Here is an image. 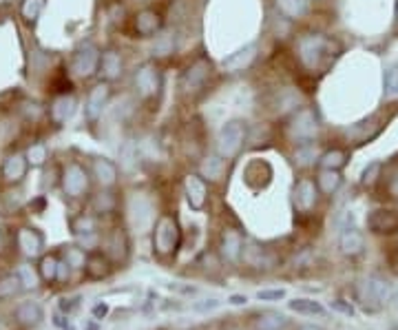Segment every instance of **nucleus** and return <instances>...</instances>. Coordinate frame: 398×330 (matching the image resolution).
Returning <instances> with one entry per match:
<instances>
[{
    "label": "nucleus",
    "mask_w": 398,
    "mask_h": 330,
    "mask_svg": "<svg viewBox=\"0 0 398 330\" xmlns=\"http://www.w3.org/2000/svg\"><path fill=\"white\" fill-rule=\"evenodd\" d=\"M60 184L64 195L69 198H82L89 191V173L84 167H80L78 162H69L67 167L62 169V177Z\"/></svg>",
    "instance_id": "39448f33"
},
{
    "label": "nucleus",
    "mask_w": 398,
    "mask_h": 330,
    "mask_svg": "<svg viewBox=\"0 0 398 330\" xmlns=\"http://www.w3.org/2000/svg\"><path fill=\"white\" fill-rule=\"evenodd\" d=\"M109 102V85H97L95 89H91L89 93V100H87V106H84V111H87V118L93 122L102 116L104 106Z\"/></svg>",
    "instance_id": "aec40b11"
},
{
    "label": "nucleus",
    "mask_w": 398,
    "mask_h": 330,
    "mask_svg": "<svg viewBox=\"0 0 398 330\" xmlns=\"http://www.w3.org/2000/svg\"><path fill=\"white\" fill-rule=\"evenodd\" d=\"M296 164L298 167H308V164H312L317 160V151L315 146H303V149H296V156H294Z\"/></svg>",
    "instance_id": "79ce46f5"
},
{
    "label": "nucleus",
    "mask_w": 398,
    "mask_h": 330,
    "mask_svg": "<svg viewBox=\"0 0 398 330\" xmlns=\"http://www.w3.org/2000/svg\"><path fill=\"white\" fill-rule=\"evenodd\" d=\"M160 25H162V20H160V16L155 11H142V13H137V18H135V32L139 34V36H153L155 32L160 29Z\"/></svg>",
    "instance_id": "cd10ccee"
},
{
    "label": "nucleus",
    "mask_w": 398,
    "mask_h": 330,
    "mask_svg": "<svg viewBox=\"0 0 398 330\" xmlns=\"http://www.w3.org/2000/svg\"><path fill=\"white\" fill-rule=\"evenodd\" d=\"M0 249H3V235H0Z\"/></svg>",
    "instance_id": "4d7b16f0"
},
{
    "label": "nucleus",
    "mask_w": 398,
    "mask_h": 330,
    "mask_svg": "<svg viewBox=\"0 0 398 330\" xmlns=\"http://www.w3.org/2000/svg\"><path fill=\"white\" fill-rule=\"evenodd\" d=\"M380 162H372V164H367L365 171L361 173V184L363 186H372L376 180H378V175H380Z\"/></svg>",
    "instance_id": "a19ab883"
},
{
    "label": "nucleus",
    "mask_w": 398,
    "mask_h": 330,
    "mask_svg": "<svg viewBox=\"0 0 398 330\" xmlns=\"http://www.w3.org/2000/svg\"><path fill=\"white\" fill-rule=\"evenodd\" d=\"M184 188H186V200L191 204V209L202 211L208 200V186L199 175H186L184 180Z\"/></svg>",
    "instance_id": "1a4fd4ad"
},
{
    "label": "nucleus",
    "mask_w": 398,
    "mask_h": 330,
    "mask_svg": "<svg viewBox=\"0 0 398 330\" xmlns=\"http://www.w3.org/2000/svg\"><path fill=\"white\" fill-rule=\"evenodd\" d=\"M290 310H294L296 315H312V317H315V315H323V312H325V308L319 304V301L306 299V297L292 299V301H290Z\"/></svg>",
    "instance_id": "2f4dec72"
},
{
    "label": "nucleus",
    "mask_w": 398,
    "mask_h": 330,
    "mask_svg": "<svg viewBox=\"0 0 398 330\" xmlns=\"http://www.w3.org/2000/svg\"><path fill=\"white\" fill-rule=\"evenodd\" d=\"M58 268H60V259L58 255H45L40 259V266H38V273H40V277L42 282H58Z\"/></svg>",
    "instance_id": "c756f323"
},
{
    "label": "nucleus",
    "mask_w": 398,
    "mask_h": 330,
    "mask_svg": "<svg viewBox=\"0 0 398 330\" xmlns=\"http://www.w3.org/2000/svg\"><path fill=\"white\" fill-rule=\"evenodd\" d=\"M100 71L107 80H116L122 76V58L120 53L116 51H107L102 53V58H100Z\"/></svg>",
    "instance_id": "bb28decb"
},
{
    "label": "nucleus",
    "mask_w": 398,
    "mask_h": 330,
    "mask_svg": "<svg viewBox=\"0 0 398 330\" xmlns=\"http://www.w3.org/2000/svg\"><path fill=\"white\" fill-rule=\"evenodd\" d=\"M319 162H321L323 169L338 171V169L348 162V153H345V151H341V149H332V151H328V153H323V156L319 158Z\"/></svg>",
    "instance_id": "72a5a7b5"
},
{
    "label": "nucleus",
    "mask_w": 398,
    "mask_h": 330,
    "mask_svg": "<svg viewBox=\"0 0 398 330\" xmlns=\"http://www.w3.org/2000/svg\"><path fill=\"white\" fill-rule=\"evenodd\" d=\"M135 85H137L139 93L146 95V98L155 95V93L160 91V74H158V69H155L153 64H144L137 71V76H135Z\"/></svg>",
    "instance_id": "4468645a"
},
{
    "label": "nucleus",
    "mask_w": 398,
    "mask_h": 330,
    "mask_svg": "<svg viewBox=\"0 0 398 330\" xmlns=\"http://www.w3.org/2000/svg\"><path fill=\"white\" fill-rule=\"evenodd\" d=\"M131 219L133 224L137 226V231H146L153 224V206L146 198L137 195L131 202Z\"/></svg>",
    "instance_id": "a211bd4d"
},
{
    "label": "nucleus",
    "mask_w": 398,
    "mask_h": 330,
    "mask_svg": "<svg viewBox=\"0 0 398 330\" xmlns=\"http://www.w3.org/2000/svg\"><path fill=\"white\" fill-rule=\"evenodd\" d=\"M76 106H78L76 95H71V93L58 95L51 104V120L55 122V125H62V122H67L71 116L76 114Z\"/></svg>",
    "instance_id": "f3484780"
},
{
    "label": "nucleus",
    "mask_w": 398,
    "mask_h": 330,
    "mask_svg": "<svg viewBox=\"0 0 398 330\" xmlns=\"http://www.w3.org/2000/svg\"><path fill=\"white\" fill-rule=\"evenodd\" d=\"M42 9H45V0H22L20 13L27 22H36L40 18Z\"/></svg>",
    "instance_id": "c9c22d12"
},
{
    "label": "nucleus",
    "mask_w": 398,
    "mask_h": 330,
    "mask_svg": "<svg viewBox=\"0 0 398 330\" xmlns=\"http://www.w3.org/2000/svg\"><path fill=\"white\" fill-rule=\"evenodd\" d=\"M228 301H231L233 306H241V304H246L248 297H246V295H231V297H228Z\"/></svg>",
    "instance_id": "3c124183"
},
{
    "label": "nucleus",
    "mask_w": 398,
    "mask_h": 330,
    "mask_svg": "<svg viewBox=\"0 0 398 330\" xmlns=\"http://www.w3.org/2000/svg\"><path fill=\"white\" fill-rule=\"evenodd\" d=\"M221 257L224 262L228 264H237L241 259V253H244V240H241V235L237 231H226L221 235Z\"/></svg>",
    "instance_id": "f8f14e48"
},
{
    "label": "nucleus",
    "mask_w": 398,
    "mask_h": 330,
    "mask_svg": "<svg viewBox=\"0 0 398 330\" xmlns=\"http://www.w3.org/2000/svg\"><path fill=\"white\" fill-rule=\"evenodd\" d=\"M390 193L398 200V171L392 175V180H390Z\"/></svg>",
    "instance_id": "8fccbe9b"
},
{
    "label": "nucleus",
    "mask_w": 398,
    "mask_h": 330,
    "mask_svg": "<svg viewBox=\"0 0 398 330\" xmlns=\"http://www.w3.org/2000/svg\"><path fill=\"white\" fill-rule=\"evenodd\" d=\"M27 160H29L32 167H42V164L47 162V146L45 144H32L29 149H27Z\"/></svg>",
    "instance_id": "58836bf2"
},
{
    "label": "nucleus",
    "mask_w": 398,
    "mask_h": 330,
    "mask_svg": "<svg viewBox=\"0 0 398 330\" xmlns=\"http://www.w3.org/2000/svg\"><path fill=\"white\" fill-rule=\"evenodd\" d=\"M69 273H71V266L64 262V259H60V268H58V282H62V284H67V280H69Z\"/></svg>",
    "instance_id": "09e8293b"
},
{
    "label": "nucleus",
    "mask_w": 398,
    "mask_h": 330,
    "mask_svg": "<svg viewBox=\"0 0 398 330\" xmlns=\"http://www.w3.org/2000/svg\"><path fill=\"white\" fill-rule=\"evenodd\" d=\"M74 306H78V304H76V299H67V297H64V299L60 301V308H62L64 312H69Z\"/></svg>",
    "instance_id": "603ef678"
},
{
    "label": "nucleus",
    "mask_w": 398,
    "mask_h": 330,
    "mask_svg": "<svg viewBox=\"0 0 398 330\" xmlns=\"http://www.w3.org/2000/svg\"><path fill=\"white\" fill-rule=\"evenodd\" d=\"M286 297V291L283 288H263V291L257 293V299L261 301H279Z\"/></svg>",
    "instance_id": "a18cd8bd"
},
{
    "label": "nucleus",
    "mask_w": 398,
    "mask_h": 330,
    "mask_svg": "<svg viewBox=\"0 0 398 330\" xmlns=\"http://www.w3.org/2000/svg\"><path fill=\"white\" fill-rule=\"evenodd\" d=\"M317 184L325 195H332L334 191L341 186V173L332 171V169H323L317 177Z\"/></svg>",
    "instance_id": "7c9ffc66"
},
{
    "label": "nucleus",
    "mask_w": 398,
    "mask_h": 330,
    "mask_svg": "<svg viewBox=\"0 0 398 330\" xmlns=\"http://www.w3.org/2000/svg\"><path fill=\"white\" fill-rule=\"evenodd\" d=\"M338 249H341V253L348 255V257H357V255H361L363 249H365V238H363V233L357 231V228H345L343 233H341Z\"/></svg>",
    "instance_id": "dca6fc26"
},
{
    "label": "nucleus",
    "mask_w": 398,
    "mask_h": 330,
    "mask_svg": "<svg viewBox=\"0 0 398 330\" xmlns=\"http://www.w3.org/2000/svg\"><path fill=\"white\" fill-rule=\"evenodd\" d=\"M277 7L290 18H298L308 11V0H277Z\"/></svg>",
    "instance_id": "f704fd0d"
},
{
    "label": "nucleus",
    "mask_w": 398,
    "mask_h": 330,
    "mask_svg": "<svg viewBox=\"0 0 398 330\" xmlns=\"http://www.w3.org/2000/svg\"><path fill=\"white\" fill-rule=\"evenodd\" d=\"M109 255L113 262H124L129 257V240H126V233L124 231H113L111 238H109Z\"/></svg>",
    "instance_id": "a878e982"
},
{
    "label": "nucleus",
    "mask_w": 398,
    "mask_h": 330,
    "mask_svg": "<svg viewBox=\"0 0 398 330\" xmlns=\"http://www.w3.org/2000/svg\"><path fill=\"white\" fill-rule=\"evenodd\" d=\"M332 49H336L332 40L323 36H306L298 43V56L308 69H319L325 60H332Z\"/></svg>",
    "instance_id": "7ed1b4c3"
},
{
    "label": "nucleus",
    "mask_w": 398,
    "mask_h": 330,
    "mask_svg": "<svg viewBox=\"0 0 398 330\" xmlns=\"http://www.w3.org/2000/svg\"><path fill=\"white\" fill-rule=\"evenodd\" d=\"M113 206H116V202H113V195H111V193H100V195H95V200H93V209H95L97 213H109V211H113Z\"/></svg>",
    "instance_id": "37998d69"
},
{
    "label": "nucleus",
    "mask_w": 398,
    "mask_h": 330,
    "mask_svg": "<svg viewBox=\"0 0 398 330\" xmlns=\"http://www.w3.org/2000/svg\"><path fill=\"white\" fill-rule=\"evenodd\" d=\"M93 173L97 177V182L102 186H107V188L118 182V167L107 158H95L93 160Z\"/></svg>",
    "instance_id": "5701e85b"
},
{
    "label": "nucleus",
    "mask_w": 398,
    "mask_h": 330,
    "mask_svg": "<svg viewBox=\"0 0 398 330\" xmlns=\"http://www.w3.org/2000/svg\"><path fill=\"white\" fill-rule=\"evenodd\" d=\"M208 71H210V64L206 62V60H197L186 74H184V78H181V89L186 91V93H191V91H195L197 87H202L204 85V80L208 78Z\"/></svg>",
    "instance_id": "6ab92c4d"
},
{
    "label": "nucleus",
    "mask_w": 398,
    "mask_h": 330,
    "mask_svg": "<svg viewBox=\"0 0 398 330\" xmlns=\"http://www.w3.org/2000/svg\"><path fill=\"white\" fill-rule=\"evenodd\" d=\"M392 295H394L392 284L385 277H380V275H369V277H365L357 288L359 304L363 306L365 312L383 310L387 301L392 299Z\"/></svg>",
    "instance_id": "f257e3e1"
},
{
    "label": "nucleus",
    "mask_w": 398,
    "mask_h": 330,
    "mask_svg": "<svg viewBox=\"0 0 398 330\" xmlns=\"http://www.w3.org/2000/svg\"><path fill=\"white\" fill-rule=\"evenodd\" d=\"M22 291H25V288H22V282L18 277V273H9V275H5V277H0V301L16 297Z\"/></svg>",
    "instance_id": "c85d7f7f"
},
{
    "label": "nucleus",
    "mask_w": 398,
    "mask_h": 330,
    "mask_svg": "<svg viewBox=\"0 0 398 330\" xmlns=\"http://www.w3.org/2000/svg\"><path fill=\"white\" fill-rule=\"evenodd\" d=\"M93 315H95V317H104V315H107V306H104V304H97V306L93 308Z\"/></svg>",
    "instance_id": "864d4df0"
},
{
    "label": "nucleus",
    "mask_w": 398,
    "mask_h": 330,
    "mask_svg": "<svg viewBox=\"0 0 398 330\" xmlns=\"http://www.w3.org/2000/svg\"><path fill=\"white\" fill-rule=\"evenodd\" d=\"M385 93L387 95L398 93V64H392L385 71Z\"/></svg>",
    "instance_id": "c03bdc74"
},
{
    "label": "nucleus",
    "mask_w": 398,
    "mask_h": 330,
    "mask_svg": "<svg viewBox=\"0 0 398 330\" xmlns=\"http://www.w3.org/2000/svg\"><path fill=\"white\" fill-rule=\"evenodd\" d=\"M298 330H321V328H319V326H301Z\"/></svg>",
    "instance_id": "5fc2aeb1"
},
{
    "label": "nucleus",
    "mask_w": 398,
    "mask_h": 330,
    "mask_svg": "<svg viewBox=\"0 0 398 330\" xmlns=\"http://www.w3.org/2000/svg\"><path fill=\"white\" fill-rule=\"evenodd\" d=\"M173 36H162L158 43H155V53L158 56H168V53H173Z\"/></svg>",
    "instance_id": "49530a36"
},
{
    "label": "nucleus",
    "mask_w": 398,
    "mask_h": 330,
    "mask_svg": "<svg viewBox=\"0 0 398 330\" xmlns=\"http://www.w3.org/2000/svg\"><path fill=\"white\" fill-rule=\"evenodd\" d=\"M16 319L27 328H36L42 319H45V312H42V306L38 301H22V304L16 308Z\"/></svg>",
    "instance_id": "412c9836"
},
{
    "label": "nucleus",
    "mask_w": 398,
    "mask_h": 330,
    "mask_svg": "<svg viewBox=\"0 0 398 330\" xmlns=\"http://www.w3.org/2000/svg\"><path fill=\"white\" fill-rule=\"evenodd\" d=\"M332 308L338 310V312H343V315H348V317H352V315H354L352 304H345L343 299H334V301H332Z\"/></svg>",
    "instance_id": "de8ad7c7"
},
{
    "label": "nucleus",
    "mask_w": 398,
    "mask_h": 330,
    "mask_svg": "<svg viewBox=\"0 0 398 330\" xmlns=\"http://www.w3.org/2000/svg\"><path fill=\"white\" fill-rule=\"evenodd\" d=\"M179 242H181V231H179L177 219L170 217V215L160 217L158 224H155V231H153L155 253L162 255V257L173 255L179 249Z\"/></svg>",
    "instance_id": "f03ea898"
},
{
    "label": "nucleus",
    "mask_w": 398,
    "mask_h": 330,
    "mask_svg": "<svg viewBox=\"0 0 398 330\" xmlns=\"http://www.w3.org/2000/svg\"><path fill=\"white\" fill-rule=\"evenodd\" d=\"M71 231H74V235L82 242V244H89V242H95V235H97V222L93 215H78L71 219Z\"/></svg>",
    "instance_id": "2eb2a0df"
},
{
    "label": "nucleus",
    "mask_w": 398,
    "mask_h": 330,
    "mask_svg": "<svg viewBox=\"0 0 398 330\" xmlns=\"http://www.w3.org/2000/svg\"><path fill=\"white\" fill-rule=\"evenodd\" d=\"M18 277H20V282H22V288L25 291H36V288L40 286V273L34 268V266H29V264H20L18 266Z\"/></svg>",
    "instance_id": "473e14b6"
},
{
    "label": "nucleus",
    "mask_w": 398,
    "mask_h": 330,
    "mask_svg": "<svg viewBox=\"0 0 398 330\" xmlns=\"http://www.w3.org/2000/svg\"><path fill=\"white\" fill-rule=\"evenodd\" d=\"M286 326H288V317L275 310L261 312L252 319V330H283Z\"/></svg>",
    "instance_id": "393cba45"
},
{
    "label": "nucleus",
    "mask_w": 398,
    "mask_h": 330,
    "mask_svg": "<svg viewBox=\"0 0 398 330\" xmlns=\"http://www.w3.org/2000/svg\"><path fill=\"white\" fill-rule=\"evenodd\" d=\"M396 20H398V0H396Z\"/></svg>",
    "instance_id": "6e6d98bb"
},
{
    "label": "nucleus",
    "mask_w": 398,
    "mask_h": 330,
    "mask_svg": "<svg viewBox=\"0 0 398 330\" xmlns=\"http://www.w3.org/2000/svg\"><path fill=\"white\" fill-rule=\"evenodd\" d=\"M319 131V125H317V118L315 114L310 111V109H306V111H301L294 122H292V135L296 137V140H312V137L317 135Z\"/></svg>",
    "instance_id": "ddd939ff"
},
{
    "label": "nucleus",
    "mask_w": 398,
    "mask_h": 330,
    "mask_svg": "<svg viewBox=\"0 0 398 330\" xmlns=\"http://www.w3.org/2000/svg\"><path fill=\"white\" fill-rule=\"evenodd\" d=\"M254 56H257V45H248L244 49L235 51L233 56H228L224 60V67L228 69V71H244V69L254 60Z\"/></svg>",
    "instance_id": "b1692460"
},
{
    "label": "nucleus",
    "mask_w": 398,
    "mask_h": 330,
    "mask_svg": "<svg viewBox=\"0 0 398 330\" xmlns=\"http://www.w3.org/2000/svg\"><path fill=\"white\" fill-rule=\"evenodd\" d=\"M224 160L226 158H208L204 164H202V173L208 177V180H219V177H221V173H224V167H226V164H224Z\"/></svg>",
    "instance_id": "4c0bfd02"
},
{
    "label": "nucleus",
    "mask_w": 398,
    "mask_h": 330,
    "mask_svg": "<svg viewBox=\"0 0 398 330\" xmlns=\"http://www.w3.org/2000/svg\"><path fill=\"white\" fill-rule=\"evenodd\" d=\"M319 200V193H317V184L308 180V177H303V180H298L296 186H294V204L298 211H312L315 209V204Z\"/></svg>",
    "instance_id": "9d476101"
},
{
    "label": "nucleus",
    "mask_w": 398,
    "mask_h": 330,
    "mask_svg": "<svg viewBox=\"0 0 398 330\" xmlns=\"http://www.w3.org/2000/svg\"><path fill=\"white\" fill-rule=\"evenodd\" d=\"M84 270L91 280H104L111 275V259L102 253H91L87 257V264H84Z\"/></svg>",
    "instance_id": "4be33fe9"
},
{
    "label": "nucleus",
    "mask_w": 398,
    "mask_h": 330,
    "mask_svg": "<svg viewBox=\"0 0 398 330\" xmlns=\"http://www.w3.org/2000/svg\"><path fill=\"white\" fill-rule=\"evenodd\" d=\"M120 164L126 171H131L135 167L137 164V142H133V140L124 142V146L120 149Z\"/></svg>",
    "instance_id": "e433bc0d"
},
{
    "label": "nucleus",
    "mask_w": 398,
    "mask_h": 330,
    "mask_svg": "<svg viewBox=\"0 0 398 330\" xmlns=\"http://www.w3.org/2000/svg\"><path fill=\"white\" fill-rule=\"evenodd\" d=\"M367 228L376 235H392L398 233V211L392 209H376L367 215Z\"/></svg>",
    "instance_id": "0eeeda50"
},
{
    "label": "nucleus",
    "mask_w": 398,
    "mask_h": 330,
    "mask_svg": "<svg viewBox=\"0 0 398 330\" xmlns=\"http://www.w3.org/2000/svg\"><path fill=\"white\" fill-rule=\"evenodd\" d=\"M100 51L93 43H82L71 58V71L78 78H89L100 69Z\"/></svg>",
    "instance_id": "423d86ee"
},
{
    "label": "nucleus",
    "mask_w": 398,
    "mask_h": 330,
    "mask_svg": "<svg viewBox=\"0 0 398 330\" xmlns=\"http://www.w3.org/2000/svg\"><path fill=\"white\" fill-rule=\"evenodd\" d=\"M244 137H246V127L244 122L239 120H233L228 125H224L221 131H219V137H217V151L219 156L231 160L239 153L241 144H244Z\"/></svg>",
    "instance_id": "20e7f679"
},
{
    "label": "nucleus",
    "mask_w": 398,
    "mask_h": 330,
    "mask_svg": "<svg viewBox=\"0 0 398 330\" xmlns=\"http://www.w3.org/2000/svg\"><path fill=\"white\" fill-rule=\"evenodd\" d=\"M394 301H396V308H398V295H396V299H394Z\"/></svg>",
    "instance_id": "13d9d810"
},
{
    "label": "nucleus",
    "mask_w": 398,
    "mask_h": 330,
    "mask_svg": "<svg viewBox=\"0 0 398 330\" xmlns=\"http://www.w3.org/2000/svg\"><path fill=\"white\" fill-rule=\"evenodd\" d=\"M27 169H29V160H27L25 153H11L7 156V160L3 162V177L9 184H18L22 182V177L27 175Z\"/></svg>",
    "instance_id": "9b49d317"
},
{
    "label": "nucleus",
    "mask_w": 398,
    "mask_h": 330,
    "mask_svg": "<svg viewBox=\"0 0 398 330\" xmlns=\"http://www.w3.org/2000/svg\"><path fill=\"white\" fill-rule=\"evenodd\" d=\"M64 262H67L71 268H84V264H87V257H84V251H82V249H76V246H71V249L64 251Z\"/></svg>",
    "instance_id": "ea45409f"
},
{
    "label": "nucleus",
    "mask_w": 398,
    "mask_h": 330,
    "mask_svg": "<svg viewBox=\"0 0 398 330\" xmlns=\"http://www.w3.org/2000/svg\"><path fill=\"white\" fill-rule=\"evenodd\" d=\"M16 242H18V249L25 257H38L45 249V238H42V233L36 231V228H20L18 235H16Z\"/></svg>",
    "instance_id": "6e6552de"
}]
</instances>
